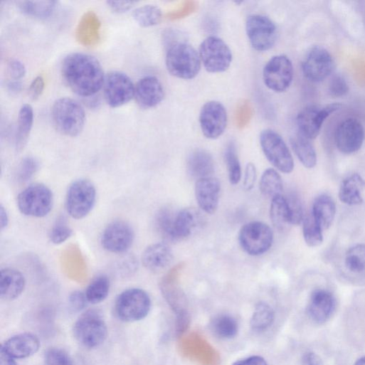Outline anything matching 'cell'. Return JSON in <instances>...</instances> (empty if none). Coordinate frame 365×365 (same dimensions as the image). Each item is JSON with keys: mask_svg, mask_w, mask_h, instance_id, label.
Instances as JSON below:
<instances>
[{"mask_svg": "<svg viewBox=\"0 0 365 365\" xmlns=\"http://www.w3.org/2000/svg\"><path fill=\"white\" fill-rule=\"evenodd\" d=\"M66 85L79 96L92 97L103 88L105 77L102 67L95 57L85 53H73L62 65Z\"/></svg>", "mask_w": 365, "mask_h": 365, "instance_id": "cell-1", "label": "cell"}, {"mask_svg": "<svg viewBox=\"0 0 365 365\" xmlns=\"http://www.w3.org/2000/svg\"><path fill=\"white\" fill-rule=\"evenodd\" d=\"M168 71L182 80H192L199 73L201 61L199 54L189 44L174 41L169 44L166 57Z\"/></svg>", "mask_w": 365, "mask_h": 365, "instance_id": "cell-2", "label": "cell"}, {"mask_svg": "<svg viewBox=\"0 0 365 365\" xmlns=\"http://www.w3.org/2000/svg\"><path fill=\"white\" fill-rule=\"evenodd\" d=\"M52 119L60 133L66 137H75L84 129L86 115L83 107L78 101L63 97L53 104Z\"/></svg>", "mask_w": 365, "mask_h": 365, "instance_id": "cell-3", "label": "cell"}, {"mask_svg": "<svg viewBox=\"0 0 365 365\" xmlns=\"http://www.w3.org/2000/svg\"><path fill=\"white\" fill-rule=\"evenodd\" d=\"M151 306V298L146 291L139 288H130L117 297L115 312L120 320L132 322L145 318L150 312Z\"/></svg>", "mask_w": 365, "mask_h": 365, "instance_id": "cell-4", "label": "cell"}, {"mask_svg": "<svg viewBox=\"0 0 365 365\" xmlns=\"http://www.w3.org/2000/svg\"><path fill=\"white\" fill-rule=\"evenodd\" d=\"M18 206L25 216L33 218L47 216L54 206V195L47 186L41 184L31 185L18 196Z\"/></svg>", "mask_w": 365, "mask_h": 365, "instance_id": "cell-5", "label": "cell"}, {"mask_svg": "<svg viewBox=\"0 0 365 365\" xmlns=\"http://www.w3.org/2000/svg\"><path fill=\"white\" fill-rule=\"evenodd\" d=\"M97 200V190L88 179L74 181L69 187L66 196V209L75 219L87 217L94 208Z\"/></svg>", "mask_w": 365, "mask_h": 365, "instance_id": "cell-6", "label": "cell"}, {"mask_svg": "<svg viewBox=\"0 0 365 365\" xmlns=\"http://www.w3.org/2000/svg\"><path fill=\"white\" fill-rule=\"evenodd\" d=\"M260 142L265 157L273 166L284 174L292 172L293 158L280 134L272 129L263 130L260 136Z\"/></svg>", "mask_w": 365, "mask_h": 365, "instance_id": "cell-7", "label": "cell"}, {"mask_svg": "<svg viewBox=\"0 0 365 365\" xmlns=\"http://www.w3.org/2000/svg\"><path fill=\"white\" fill-rule=\"evenodd\" d=\"M199 54L203 67L210 73L226 72L233 60L232 52L227 44L214 36L203 41L200 46Z\"/></svg>", "mask_w": 365, "mask_h": 365, "instance_id": "cell-8", "label": "cell"}, {"mask_svg": "<svg viewBox=\"0 0 365 365\" xmlns=\"http://www.w3.org/2000/svg\"><path fill=\"white\" fill-rule=\"evenodd\" d=\"M74 334L85 347L94 348L101 345L107 337V327L100 313L90 310L76 322Z\"/></svg>", "mask_w": 365, "mask_h": 365, "instance_id": "cell-9", "label": "cell"}, {"mask_svg": "<svg viewBox=\"0 0 365 365\" xmlns=\"http://www.w3.org/2000/svg\"><path fill=\"white\" fill-rule=\"evenodd\" d=\"M239 243L248 255H261L268 252L273 242V232L267 224L253 221L244 225L239 233Z\"/></svg>", "mask_w": 365, "mask_h": 365, "instance_id": "cell-10", "label": "cell"}, {"mask_svg": "<svg viewBox=\"0 0 365 365\" xmlns=\"http://www.w3.org/2000/svg\"><path fill=\"white\" fill-rule=\"evenodd\" d=\"M340 108L341 105L337 103L306 107L297 116L299 134L309 140L316 139L326 120Z\"/></svg>", "mask_w": 365, "mask_h": 365, "instance_id": "cell-11", "label": "cell"}, {"mask_svg": "<svg viewBox=\"0 0 365 365\" xmlns=\"http://www.w3.org/2000/svg\"><path fill=\"white\" fill-rule=\"evenodd\" d=\"M246 33L253 49L265 52L271 49L277 39V28L268 17L251 15L246 21Z\"/></svg>", "mask_w": 365, "mask_h": 365, "instance_id": "cell-12", "label": "cell"}, {"mask_svg": "<svg viewBox=\"0 0 365 365\" xmlns=\"http://www.w3.org/2000/svg\"><path fill=\"white\" fill-rule=\"evenodd\" d=\"M293 76L292 63L287 56L282 55L271 58L263 73L266 87L278 93L285 92L290 87Z\"/></svg>", "mask_w": 365, "mask_h": 365, "instance_id": "cell-13", "label": "cell"}, {"mask_svg": "<svg viewBox=\"0 0 365 365\" xmlns=\"http://www.w3.org/2000/svg\"><path fill=\"white\" fill-rule=\"evenodd\" d=\"M103 89L105 100L112 108L124 106L134 97L135 87L132 80L121 72L114 71L108 74Z\"/></svg>", "mask_w": 365, "mask_h": 365, "instance_id": "cell-14", "label": "cell"}, {"mask_svg": "<svg viewBox=\"0 0 365 365\" xmlns=\"http://www.w3.org/2000/svg\"><path fill=\"white\" fill-rule=\"evenodd\" d=\"M334 68V63L330 53L319 46L307 53L302 64L305 77L312 83L323 81L332 74Z\"/></svg>", "mask_w": 365, "mask_h": 365, "instance_id": "cell-15", "label": "cell"}, {"mask_svg": "<svg viewBox=\"0 0 365 365\" xmlns=\"http://www.w3.org/2000/svg\"><path fill=\"white\" fill-rule=\"evenodd\" d=\"M134 238V231L129 223L124 221H116L106 227L101 243L108 252L121 254L129 250Z\"/></svg>", "mask_w": 365, "mask_h": 365, "instance_id": "cell-16", "label": "cell"}, {"mask_svg": "<svg viewBox=\"0 0 365 365\" xmlns=\"http://www.w3.org/2000/svg\"><path fill=\"white\" fill-rule=\"evenodd\" d=\"M365 131L363 125L356 119L349 118L341 122L334 133L337 149L342 154L357 152L363 145Z\"/></svg>", "mask_w": 365, "mask_h": 365, "instance_id": "cell-17", "label": "cell"}, {"mask_svg": "<svg viewBox=\"0 0 365 365\" xmlns=\"http://www.w3.org/2000/svg\"><path fill=\"white\" fill-rule=\"evenodd\" d=\"M199 122L202 133L207 139L219 138L224 133L228 124L225 107L217 101L206 103L201 110Z\"/></svg>", "mask_w": 365, "mask_h": 365, "instance_id": "cell-18", "label": "cell"}, {"mask_svg": "<svg viewBox=\"0 0 365 365\" xmlns=\"http://www.w3.org/2000/svg\"><path fill=\"white\" fill-rule=\"evenodd\" d=\"M180 270L181 266L179 265L169 271L162 279L161 289L165 299L176 313L177 319H189L186 296L178 282Z\"/></svg>", "mask_w": 365, "mask_h": 365, "instance_id": "cell-19", "label": "cell"}, {"mask_svg": "<svg viewBox=\"0 0 365 365\" xmlns=\"http://www.w3.org/2000/svg\"><path fill=\"white\" fill-rule=\"evenodd\" d=\"M162 83L154 76L141 79L135 87L134 99L139 107L149 110L158 106L164 98Z\"/></svg>", "mask_w": 365, "mask_h": 365, "instance_id": "cell-20", "label": "cell"}, {"mask_svg": "<svg viewBox=\"0 0 365 365\" xmlns=\"http://www.w3.org/2000/svg\"><path fill=\"white\" fill-rule=\"evenodd\" d=\"M221 184L211 176L199 179L196 183L195 196L196 201L202 211L212 215L218 207Z\"/></svg>", "mask_w": 365, "mask_h": 365, "instance_id": "cell-21", "label": "cell"}, {"mask_svg": "<svg viewBox=\"0 0 365 365\" xmlns=\"http://www.w3.org/2000/svg\"><path fill=\"white\" fill-rule=\"evenodd\" d=\"M336 307L334 296L328 290H314L310 298L307 312L312 320L319 324L326 322L333 314Z\"/></svg>", "mask_w": 365, "mask_h": 365, "instance_id": "cell-22", "label": "cell"}, {"mask_svg": "<svg viewBox=\"0 0 365 365\" xmlns=\"http://www.w3.org/2000/svg\"><path fill=\"white\" fill-rule=\"evenodd\" d=\"M174 260L171 248L166 243H157L147 247L143 253L142 260L149 271L159 273L171 265Z\"/></svg>", "mask_w": 365, "mask_h": 365, "instance_id": "cell-23", "label": "cell"}, {"mask_svg": "<svg viewBox=\"0 0 365 365\" xmlns=\"http://www.w3.org/2000/svg\"><path fill=\"white\" fill-rule=\"evenodd\" d=\"M26 287L24 275L19 270L6 268L0 271V296L7 301L18 298Z\"/></svg>", "mask_w": 365, "mask_h": 365, "instance_id": "cell-24", "label": "cell"}, {"mask_svg": "<svg viewBox=\"0 0 365 365\" xmlns=\"http://www.w3.org/2000/svg\"><path fill=\"white\" fill-rule=\"evenodd\" d=\"M40 346V341L36 335L23 333L10 338L1 349L14 359H24L35 354Z\"/></svg>", "mask_w": 365, "mask_h": 365, "instance_id": "cell-25", "label": "cell"}, {"mask_svg": "<svg viewBox=\"0 0 365 365\" xmlns=\"http://www.w3.org/2000/svg\"><path fill=\"white\" fill-rule=\"evenodd\" d=\"M187 170L189 175L197 181L211 177L215 172L214 160L208 152L196 150L189 157Z\"/></svg>", "mask_w": 365, "mask_h": 365, "instance_id": "cell-26", "label": "cell"}, {"mask_svg": "<svg viewBox=\"0 0 365 365\" xmlns=\"http://www.w3.org/2000/svg\"><path fill=\"white\" fill-rule=\"evenodd\" d=\"M365 188V181L358 174L346 177L341 183L339 199L349 206H358L363 203L361 193Z\"/></svg>", "mask_w": 365, "mask_h": 365, "instance_id": "cell-27", "label": "cell"}, {"mask_svg": "<svg viewBox=\"0 0 365 365\" xmlns=\"http://www.w3.org/2000/svg\"><path fill=\"white\" fill-rule=\"evenodd\" d=\"M312 215L322 231L328 229L336 215V205L329 196L323 194L317 197L313 203Z\"/></svg>", "mask_w": 365, "mask_h": 365, "instance_id": "cell-28", "label": "cell"}, {"mask_svg": "<svg viewBox=\"0 0 365 365\" xmlns=\"http://www.w3.org/2000/svg\"><path fill=\"white\" fill-rule=\"evenodd\" d=\"M34 122V112L31 105H23L19 112L18 129L15 137L17 152L23 151L26 147Z\"/></svg>", "mask_w": 365, "mask_h": 365, "instance_id": "cell-29", "label": "cell"}, {"mask_svg": "<svg viewBox=\"0 0 365 365\" xmlns=\"http://www.w3.org/2000/svg\"><path fill=\"white\" fill-rule=\"evenodd\" d=\"M201 221L199 213L194 208H184L176 214L174 233L176 241L189 237Z\"/></svg>", "mask_w": 365, "mask_h": 365, "instance_id": "cell-30", "label": "cell"}, {"mask_svg": "<svg viewBox=\"0 0 365 365\" xmlns=\"http://www.w3.org/2000/svg\"><path fill=\"white\" fill-rule=\"evenodd\" d=\"M101 24L98 17L92 12L85 15L78 28V39L82 44L90 46L100 40Z\"/></svg>", "mask_w": 365, "mask_h": 365, "instance_id": "cell-31", "label": "cell"}, {"mask_svg": "<svg viewBox=\"0 0 365 365\" xmlns=\"http://www.w3.org/2000/svg\"><path fill=\"white\" fill-rule=\"evenodd\" d=\"M310 140L300 134L290 139L291 147L301 162L307 169H312L317 164V154Z\"/></svg>", "mask_w": 365, "mask_h": 365, "instance_id": "cell-32", "label": "cell"}, {"mask_svg": "<svg viewBox=\"0 0 365 365\" xmlns=\"http://www.w3.org/2000/svg\"><path fill=\"white\" fill-rule=\"evenodd\" d=\"M270 217L273 226L282 231L291 223V216L286 198L282 195L272 199Z\"/></svg>", "mask_w": 365, "mask_h": 365, "instance_id": "cell-33", "label": "cell"}, {"mask_svg": "<svg viewBox=\"0 0 365 365\" xmlns=\"http://www.w3.org/2000/svg\"><path fill=\"white\" fill-rule=\"evenodd\" d=\"M57 1H21L18 8L25 15L39 20H46L55 13Z\"/></svg>", "mask_w": 365, "mask_h": 365, "instance_id": "cell-34", "label": "cell"}, {"mask_svg": "<svg viewBox=\"0 0 365 365\" xmlns=\"http://www.w3.org/2000/svg\"><path fill=\"white\" fill-rule=\"evenodd\" d=\"M260 190L264 196L271 199L282 195V180L277 171L268 169L263 172L260 181Z\"/></svg>", "mask_w": 365, "mask_h": 365, "instance_id": "cell-35", "label": "cell"}, {"mask_svg": "<svg viewBox=\"0 0 365 365\" xmlns=\"http://www.w3.org/2000/svg\"><path fill=\"white\" fill-rule=\"evenodd\" d=\"M110 290V280L105 275L96 277L89 285L85 295L88 302L98 304L107 297Z\"/></svg>", "mask_w": 365, "mask_h": 365, "instance_id": "cell-36", "label": "cell"}, {"mask_svg": "<svg viewBox=\"0 0 365 365\" xmlns=\"http://www.w3.org/2000/svg\"><path fill=\"white\" fill-rule=\"evenodd\" d=\"M275 319L273 308L265 302H259L255 307L250 319V326L253 330L263 331L272 325Z\"/></svg>", "mask_w": 365, "mask_h": 365, "instance_id": "cell-37", "label": "cell"}, {"mask_svg": "<svg viewBox=\"0 0 365 365\" xmlns=\"http://www.w3.org/2000/svg\"><path fill=\"white\" fill-rule=\"evenodd\" d=\"M211 329L217 337L221 339H231L237 334L238 325L232 316L221 314L212 320Z\"/></svg>", "mask_w": 365, "mask_h": 365, "instance_id": "cell-38", "label": "cell"}, {"mask_svg": "<svg viewBox=\"0 0 365 365\" xmlns=\"http://www.w3.org/2000/svg\"><path fill=\"white\" fill-rule=\"evenodd\" d=\"M132 16L137 23L143 28L158 25L163 17L162 10L153 5H147L136 9Z\"/></svg>", "mask_w": 365, "mask_h": 365, "instance_id": "cell-39", "label": "cell"}, {"mask_svg": "<svg viewBox=\"0 0 365 365\" xmlns=\"http://www.w3.org/2000/svg\"><path fill=\"white\" fill-rule=\"evenodd\" d=\"M174 214L168 208L159 211L156 217V226L160 235L167 241H176L174 233Z\"/></svg>", "mask_w": 365, "mask_h": 365, "instance_id": "cell-40", "label": "cell"}, {"mask_svg": "<svg viewBox=\"0 0 365 365\" xmlns=\"http://www.w3.org/2000/svg\"><path fill=\"white\" fill-rule=\"evenodd\" d=\"M322 229L315 221L312 213L307 216L302 222V233L306 244L310 247H317L323 242Z\"/></svg>", "mask_w": 365, "mask_h": 365, "instance_id": "cell-41", "label": "cell"}, {"mask_svg": "<svg viewBox=\"0 0 365 365\" xmlns=\"http://www.w3.org/2000/svg\"><path fill=\"white\" fill-rule=\"evenodd\" d=\"M344 263L350 272H363L365 270V244H356L351 247L346 253Z\"/></svg>", "mask_w": 365, "mask_h": 365, "instance_id": "cell-42", "label": "cell"}, {"mask_svg": "<svg viewBox=\"0 0 365 365\" xmlns=\"http://www.w3.org/2000/svg\"><path fill=\"white\" fill-rule=\"evenodd\" d=\"M228 179L232 185H237L241 179V166L233 142L229 143L225 152Z\"/></svg>", "mask_w": 365, "mask_h": 365, "instance_id": "cell-43", "label": "cell"}, {"mask_svg": "<svg viewBox=\"0 0 365 365\" xmlns=\"http://www.w3.org/2000/svg\"><path fill=\"white\" fill-rule=\"evenodd\" d=\"M73 234V231L64 218L57 221L49 235L51 241L55 245L66 242Z\"/></svg>", "mask_w": 365, "mask_h": 365, "instance_id": "cell-44", "label": "cell"}, {"mask_svg": "<svg viewBox=\"0 0 365 365\" xmlns=\"http://www.w3.org/2000/svg\"><path fill=\"white\" fill-rule=\"evenodd\" d=\"M39 163L32 157L25 158L21 162L17 172L18 181L21 183L29 181L38 172Z\"/></svg>", "mask_w": 365, "mask_h": 365, "instance_id": "cell-45", "label": "cell"}, {"mask_svg": "<svg viewBox=\"0 0 365 365\" xmlns=\"http://www.w3.org/2000/svg\"><path fill=\"white\" fill-rule=\"evenodd\" d=\"M285 198L289 206L292 225L301 224L305 218L300 199L295 194H290Z\"/></svg>", "mask_w": 365, "mask_h": 365, "instance_id": "cell-46", "label": "cell"}, {"mask_svg": "<svg viewBox=\"0 0 365 365\" xmlns=\"http://www.w3.org/2000/svg\"><path fill=\"white\" fill-rule=\"evenodd\" d=\"M46 365H73L70 356L63 349L52 348L46 354Z\"/></svg>", "mask_w": 365, "mask_h": 365, "instance_id": "cell-47", "label": "cell"}, {"mask_svg": "<svg viewBox=\"0 0 365 365\" xmlns=\"http://www.w3.org/2000/svg\"><path fill=\"white\" fill-rule=\"evenodd\" d=\"M349 92V86L343 77L333 76L329 84V92L334 97H342Z\"/></svg>", "mask_w": 365, "mask_h": 365, "instance_id": "cell-48", "label": "cell"}, {"mask_svg": "<svg viewBox=\"0 0 365 365\" xmlns=\"http://www.w3.org/2000/svg\"><path fill=\"white\" fill-rule=\"evenodd\" d=\"M257 179V171L253 163H248L245 171L243 187L245 191H250L255 186Z\"/></svg>", "mask_w": 365, "mask_h": 365, "instance_id": "cell-49", "label": "cell"}, {"mask_svg": "<svg viewBox=\"0 0 365 365\" xmlns=\"http://www.w3.org/2000/svg\"><path fill=\"white\" fill-rule=\"evenodd\" d=\"M9 72L14 80L21 81L26 75V68L22 62L14 60L9 64Z\"/></svg>", "mask_w": 365, "mask_h": 365, "instance_id": "cell-50", "label": "cell"}, {"mask_svg": "<svg viewBox=\"0 0 365 365\" xmlns=\"http://www.w3.org/2000/svg\"><path fill=\"white\" fill-rule=\"evenodd\" d=\"M45 90V80L42 76L37 77L29 88V97L33 101L38 100Z\"/></svg>", "mask_w": 365, "mask_h": 365, "instance_id": "cell-51", "label": "cell"}, {"mask_svg": "<svg viewBox=\"0 0 365 365\" xmlns=\"http://www.w3.org/2000/svg\"><path fill=\"white\" fill-rule=\"evenodd\" d=\"M70 305L72 309L79 311L83 310L88 302L85 293L75 291L70 296Z\"/></svg>", "mask_w": 365, "mask_h": 365, "instance_id": "cell-52", "label": "cell"}, {"mask_svg": "<svg viewBox=\"0 0 365 365\" xmlns=\"http://www.w3.org/2000/svg\"><path fill=\"white\" fill-rule=\"evenodd\" d=\"M108 7L115 14H125L132 10L137 2L133 1H108L107 2Z\"/></svg>", "mask_w": 365, "mask_h": 365, "instance_id": "cell-53", "label": "cell"}, {"mask_svg": "<svg viewBox=\"0 0 365 365\" xmlns=\"http://www.w3.org/2000/svg\"><path fill=\"white\" fill-rule=\"evenodd\" d=\"M232 365H268L265 359L260 356H252L235 361Z\"/></svg>", "mask_w": 365, "mask_h": 365, "instance_id": "cell-54", "label": "cell"}, {"mask_svg": "<svg viewBox=\"0 0 365 365\" xmlns=\"http://www.w3.org/2000/svg\"><path fill=\"white\" fill-rule=\"evenodd\" d=\"M302 365H323V361L318 354L308 351L302 356Z\"/></svg>", "mask_w": 365, "mask_h": 365, "instance_id": "cell-55", "label": "cell"}, {"mask_svg": "<svg viewBox=\"0 0 365 365\" xmlns=\"http://www.w3.org/2000/svg\"><path fill=\"white\" fill-rule=\"evenodd\" d=\"M23 89V84L21 81L13 80L7 85V90L12 95H18Z\"/></svg>", "mask_w": 365, "mask_h": 365, "instance_id": "cell-56", "label": "cell"}, {"mask_svg": "<svg viewBox=\"0 0 365 365\" xmlns=\"http://www.w3.org/2000/svg\"><path fill=\"white\" fill-rule=\"evenodd\" d=\"M9 221V215L7 209L4 205H1V206H0V228H1L2 231L8 227Z\"/></svg>", "mask_w": 365, "mask_h": 365, "instance_id": "cell-57", "label": "cell"}, {"mask_svg": "<svg viewBox=\"0 0 365 365\" xmlns=\"http://www.w3.org/2000/svg\"><path fill=\"white\" fill-rule=\"evenodd\" d=\"M0 365H18L16 359L8 354L3 349H0Z\"/></svg>", "mask_w": 365, "mask_h": 365, "instance_id": "cell-58", "label": "cell"}, {"mask_svg": "<svg viewBox=\"0 0 365 365\" xmlns=\"http://www.w3.org/2000/svg\"><path fill=\"white\" fill-rule=\"evenodd\" d=\"M354 365H365V356L359 359L354 364Z\"/></svg>", "mask_w": 365, "mask_h": 365, "instance_id": "cell-59", "label": "cell"}]
</instances>
